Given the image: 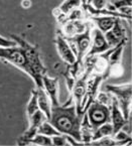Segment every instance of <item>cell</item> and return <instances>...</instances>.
Returning <instances> with one entry per match:
<instances>
[{
  "mask_svg": "<svg viewBox=\"0 0 132 146\" xmlns=\"http://www.w3.org/2000/svg\"><path fill=\"white\" fill-rule=\"evenodd\" d=\"M82 117L83 116L79 115L77 112L73 98L70 97L64 105L58 104L56 106H52V114L48 122L60 133L72 136L75 139L81 141L80 127Z\"/></svg>",
  "mask_w": 132,
  "mask_h": 146,
  "instance_id": "1",
  "label": "cell"
},
{
  "mask_svg": "<svg viewBox=\"0 0 132 146\" xmlns=\"http://www.w3.org/2000/svg\"><path fill=\"white\" fill-rule=\"evenodd\" d=\"M11 38L15 41L23 54L27 66V75L34 81L36 88H42V77L48 74V71L42 64L37 46L17 35H12Z\"/></svg>",
  "mask_w": 132,
  "mask_h": 146,
  "instance_id": "2",
  "label": "cell"
},
{
  "mask_svg": "<svg viewBox=\"0 0 132 146\" xmlns=\"http://www.w3.org/2000/svg\"><path fill=\"white\" fill-rule=\"evenodd\" d=\"M106 91L115 97L124 118L129 121V114L131 112V83L123 85H106Z\"/></svg>",
  "mask_w": 132,
  "mask_h": 146,
  "instance_id": "3",
  "label": "cell"
},
{
  "mask_svg": "<svg viewBox=\"0 0 132 146\" xmlns=\"http://www.w3.org/2000/svg\"><path fill=\"white\" fill-rule=\"evenodd\" d=\"M86 114L94 130L99 126H101L102 124L109 123L111 121L110 107L103 105L96 100H94L93 103L87 109Z\"/></svg>",
  "mask_w": 132,
  "mask_h": 146,
  "instance_id": "4",
  "label": "cell"
},
{
  "mask_svg": "<svg viewBox=\"0 0 132 146\" xmlns=\"http://www.w3.org/2000/svg\"><path fill=\"white\" fill-rule=\"evenodd\" d=\"M91 31L92 28L90 26L89 28H87L84 32H82L80 35L66 38L68 40V42L70 43V46L73 50L74 54H76V58H79V60H84L87 52H89L92 41Z\"/></svg>",
  "mask_w": 132,
  "mask_h": 146,
  "instance_id": "5",
  "label": "cell"
},
{
  "mask_svg": "<svg viewBox=\"0 0 132 146\" xmlns=\"http://www.w3.org/2000/svg\"><path fill=\"white\" fill-rule=\"evenodd\" d=\"M103 81H104V78L102 77V76L94 75V74L89 75V77L87 79L86 93H85L82 102H81L80 114L82 116L86 113L87 109L89 108V106L95 100L96 96H97L98 92H99L100 85H101V83Z\"/></svg>",
  "mask_w": 132,
  "mask_h": 146,
  "instance_id": "6",
  "label": "cell"
},
{
  "mask_svg": "<svg viewBox=\"0 0 132 146\" xmlns=\"http://www.w3.org/2000/svg\"><path fill=\"white\" fill-rule=\"evenodd\" d=\"M0 60L11 64L27 75V66H26L25 58L18 45L12 47L0 46Z\"/></svg>",
  "mask_w": 132,
  "mask_h": 146,
  "instance_id": "7",
  "label": "cell"
},
{
  "mask_svg": "<svg viewBox=\"0 0 132 146\" xmlns=\"http://www.w3.org/2000/svg\"><path fill=\"white\" fill-rule=\"evenodd\" d=\"M91 35H92L91 46L89 48V52H87L86 56H91L103 54V52H107L111 47L109 45V43L107 42L104 33L102 31H100L98 28L92 29Z\"/></svg>",
  "mask_w": 132,
  "mask_h": 146,
  "instance_id": "8",
  "label": "cell"
},
{
  "mask_svg": "<svg viewBox=\"0 0 132 146\" xmlns=\"http://www.w3.org/2000/svg\"><path fill=\"white\" fill-rule=\"evenodd\" d=\"M85 73V64L84 60H79L77 58L73 64H67V69H66L65 73V79H66V84L71 92L72 88L76 83V81L81 78Z\"/></svg>",
  "mask_w": 132,
  "mask_h": 146,
  "instance_id": "9",
  "label": "cell"
},
{
  "mask_svg": "<svg viewBox=\"0 0 132 146\" xmlns=\"http://www.w3.org/2000/svg\"><path fill=\"white\" fill-rule=\"evenodd\" d=\"M62 31L60 33L63 35L66 38L73 37L77 35H80L84 32L87 28L91 26V21L88 20H71V21H66L62 24Z\"/></svg>",
  "mask_w": 132,
  "mask_h": 146,
  "instance_id": "10",
  "label": "cell"
},
{
  "mask_svg": "<svg viewBox=\"0 0 132 146\" xmlns=\"http://www.w3.org/2000/svg\"><path fill=\"white\" fill-rule=\"evenodd\" d=\"M54 43H56V52H58L60 58L67 64H73L77 60L76 54H74L73 50L70 46V43L68 42L66 37L63 36L62 33L58 32V35H56V39H54Z\"/></svg>",
  "mask_w": 132,
  "mask_h": 146,
  "instance_id": "11",
  "label": "cell"
},
{
  "mask_svg": "<svg viewBox=\"0 0 132 146\" xmlns=\"http://www.w3.org/2000/svg\"><path fill=\"white\" fill-rule=\"evenodd\" d=\"M106 37L107 42L109 43L111 47L119 44L122 41H127V35H126V30L121 23V19L117 18L115 20L114 25L112 26L110 30L104 33Z\"/></svg>",
  "mask_w": 132,
  "mask_h": 146,
  "instance_id": "12",
  "label": "cell"
},
{
  "mask_svg": "<svg viewBox=\"0 0 132 146\" xmlns=\"http://www.w3.org/2000/svg\"><path fill=\"white\" fill-rule=\"evenodd\" d=\"M110 116H111L110 123H111V125H112L113 135H114L116 132H118L119 130L123 129L128 123V120H126V119L124 118L121 110H120V108H119V105L117 103L114 96H113V98H112V103H111V106H110Z\"/></svg>",
  "mask_w": 132,
  "mask_h": 146,
  "instance_id": "13",
  "label": "cell"
},
{
  "mask_svg": "<svg viewBox=\"0 0 132 146\" xmlns=\"http://www.w3.org/2000/svg\"><path fill=\"white\" fill-rule=\"evenodd\" d=\"M89 77V74L85 72L84 75L81 78H79L76 81V83L74 84L73 88L71 90L72 93V98H73V101H74L75 105L77 108V112L78 114H80V107H81V102L83 100V97H84L85 93H86V86H87V79ZM82 116V115H81Z\"/></svg>",
  "mask_w": 132,
  "mask_h": 146,
  "instance_id": "14",
  "label": "cell"
},
{
  "mask_svg": "<svg viewBox=\"0 0 132 146\" xmlns=\"http://www.w3.org/2000/svg\"><path fill=\"white\" fill-rule=\"evenodd\" d=\"M42 89L50 99L52 106L60 104L58 102V78H50L46 75L42 77Z\"/></svg>",
  "mask_w": 132,
  "mask_h": 146,
  "instance_id": "15",
  "label": "cell"
},
{
  "mask_svg": "<svg viewBox=\"0 0 132 146\" xmlns=\"http://www.w3.org/2000/svg\"><path fill=\"white\" fill-rule=\"evenodd\" d=\"M37 90V104H38V108L43 114L46 115L48 121L50 118V114H52V102L46 93L44 92L42 88H36Z\"/></svg>",
  "mask_w": 132,
  "mask_h": 146,
  "instance_id": "16",
  "label": "cell"
},
{
  "mask_svg": "<svg viewBox=\"0 0 132 146\" xmlns=\"http://www.w3.org/2000/svg\"><path fill=\"white\" fill-rule=\"evenodd\" d=\"M88 19L93 22L96 25V28H98L100 31L106 33L108 30L112 28L117 18L112 17V16H90L88 17Z\"/></svg>",
  "mask_w": 132,
  "mask_h": 146,
  "instance_id": "17",
  "label": "cell"
},
{
  "mask_svg": "<svg viewBox=\"0 0 132 146\" xmlns=\"http://www.w3.org/2000/svg\"><path fill=\"white\" fill-rule=\"evenodd\" d=\"M93 132L94 129L92 125L90 124L87 114L85 113L82 117V122H81L80 127V135H81V141L83 144H90L93 138Z\"/></svg>",
  "mask_w": 132,
  "mask_h": 146,
  "instance_id": "18",
  "label": "cell"
},
{
  "mask_svg": "<svg viewBox=\"0 0 132 146\" xmlns=\"http://www.w3.org/2000/svg\"><path fill=\"white\" fill-rule=\"evenodd\" d=\"M113 135V128L111 123H105V124H102L101 126H99L98 128H96L93 132V138H92V141L93 140H98L100 138L107 137V136H112Z\"/></svg>",
  "mask_w": 132,
  "mask_h": 146,
  "instance_id": "19",
  "label": "cell"
},
{
  "mask_svg": "<svg viewBox=\"0 0 132 146\" xmlns=\"http://www.w3.org/2000/svg\"><path fill=\"white\" fill-rule=\"evenodd\" d=\"M38 104H37V90H33L31 94V98H29V101L26 106V115H27V118L29 119L35 112L38 111Z\"/></svg>",
  "mask_w": 132,
  "mask_h": 146,
  "instance_id": "20",
  "label": "cell"
},
{
  "mask_svg": "<svg viewBox=\"0 0 132 146\" xmlns=\"http://www.w3.org/2000/svg\"><path fill=\"white\" fill-rule=\"evenodd\" d=\"M81 7H82L81 0H64V2L58 6V9L64 14H68L72 10H74V9L77 8H81Z\"/></svg>",
  "mask_w": 132,
  "mask_h": 146,
  "instance_id": "21",
  "label": "cell"
},
{
  "mask_svg": "<svg viewBox=\"0 0 132 146\" xmlns=\"http://www.w3.org/2000/svg\"><path fill=\"white\" fill-rule=\"evenodd\" d=\"M37 133L43 134V135H46V136H48V137H54V136L61 135L62 134V133H60L48 120L44 121L43 123H41L38 130H37Z\"/></svg>",
  "mask_w": 132,
  "mask_h": 146,
  "instance_id": "22",
  "label": "cell"
},
{
  "mask_svg": "<svg viewBox=\"0 0 132 146\" xmlns=\"http://www.w3.org/2000/svg\"><path fill=\"white\" fill-rule=\"evenodd\" d=\"M29 144H35V145H41V146H50L52 145V137H48V136L43 135V134L37 133L29 141Z\"/></svg>",
  "mask_w": 132,
  "mask_h": 146,
  "instance_id": "23",
  "label": "cell"
},
{
  "mask_svg": "<svg viewBox=\"0 0 132 146\" xmlns=\"http://www.w3.org/2000/svg\"><path fill=\"white\" fill-rule=\"evenodd\" d=\"M112 98H113V95L106 91V92H98L95 100L97 102H99V103L103 104V105H106L108 107H110L111 103H112Z\"/></svg>",
  "mask_w": 132,
  "mask_h": 146,
  "instance_id": "24",
  "label": "cell"
},
{
  "mask_svg": "<svg viewBox=\"0 0 132 146\" xmlns=\"http://www.w3.org/2000/svg\"><path fill=\"white\" fill-rule=\"evenodd\" d=\"M110 0H87V4H90L95 9L107 8Z\"/></svg>",
  "mask_w": 132,
  "mask_h": 146,
  "instance_id": "25",
  "label": "cell"
},
{
  "mask_svg": "<svg viewBox=\"0 0 132 146\" xmlns=\"http://www.w3.org/2000/svg\"><path fill=\"white\" fill-rule=\"evenodd\" d=\"M109 3L114 10H117L123 6H131V0H110Z\"/></svg>",
  "mask_w": 132,
  "mask_h": 146,
  "instance_id": "26",
  "label": "cell"
},
{
  "mask_svg": "<svg viewBox=\"0 0 132 146\" xmlns=\"http://www.w3.org/2000/svg\"><path fill=\"white\" fill-rule=\"evenodd\" d=\"M52 145L56 146H65L68 145L67 139H66V136L64 134H61V135H56L52 137Z\"/></svg>",
  "mask_w": 132,
  "mask_h": 146,
  "instance_id": "27",
  "label": "cell"
},
{
  "mask_svg": "<svg viewBox=\"0 0 132 146\" xmlns=\"http://www.w3.org/2000/svg\"><path fill=\"white\" fill-rule=\"evenodd\" d=\"M16 42L14 40H11V39H8L4 36H1L0 35V46L1 47H12V46H15Z\"/></svg>",
  "mask_w": 132,
  "mask_h": 146,
  "instance_id": "28",
  "label": "cell"
},
{
  "mask_svg": "<svg viewBox=\"0 0 132 146\" xmlns=\"http://www.w3.org/2000/svg\"><path fill=\"white\" fill-rule=\"evenodd\" d=\"M21 6L23 7V8H25V9L29 8V7L31 6V0H22V1H21Z\"/></svg>",
  "mask_w": 132,
  "mask_h": 146,
  "instance_id": "29",
  "label": "cell"
},
{
  "mask_svg": "<svg viewBox=\"0 0 132 146\" xmlns=\"http://www.w3.org/2000/svg\"><path fill=\"white\" fill-rule=\"evenodd\" d=\"M81 2H82V5L87 4V0H81Z\"/></svg>",
  "mask_w": 132,
  "mask_h": 146,
  "instance_id": "30",
  "label": "cell"
}]
</instances>
